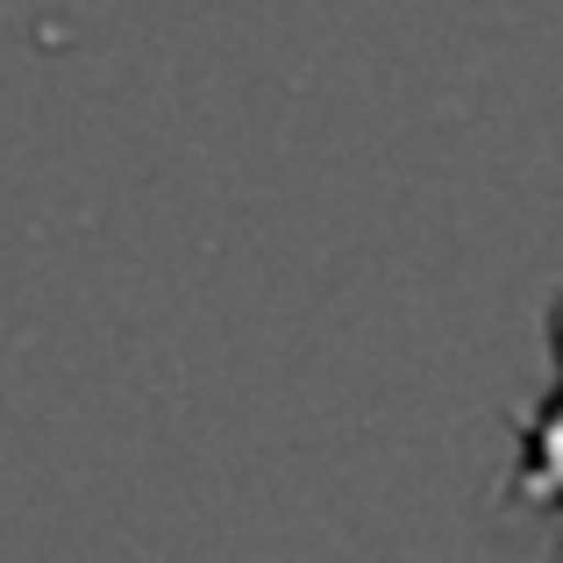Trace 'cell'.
<instances>
[{
	"instance_id": "cell-1",
	"label": "cell",
	"mask_w": 563,
	"mask_h": 563,
	"mask_svg": "<svg viewBox=\"0 0 563 563\" xmlns=\"http://www.w3.org/2000/svg\"><path fill=\"white\" fill-rule=\"evenodd\" d=\"M521 485L542 499H563V399L528 428V456H521Z\"/></svg>"
}]
</instances>
